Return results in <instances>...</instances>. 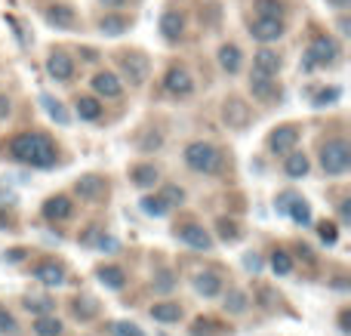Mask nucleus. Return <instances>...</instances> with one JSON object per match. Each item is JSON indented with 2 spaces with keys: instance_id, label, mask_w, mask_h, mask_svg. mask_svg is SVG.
I'll use <instances>...</instances> for the list:
<instances>
[{
  "instance_id": "48",
  "label": "nucleus",
  "mask_w": 351,
  "mask_h": 336,
  "mask_svg": "<svg viewBox=\"0 0 351 336\" xmlns=\"http://www.w3.org/2000/svg\"><path fill=\"white\" fill-rule=\"evenodd\" d=\"M339 331L351 333V312H348V309H342V315H339Z\"/></svg>"
},
{
  "instance_id": "52",
  "label": "nucleus",
  "mask_w": 351,
  "mask_h": 336,
  "mask_svg": "<svg viewBox=\"0 0 351 336\" xmlns=\"http://www.w3.org/2000/svg\"><path fill=\"white\" fill-rule=\"evenodd\" d=\"M105 6H108V10H121V6H127L130 0H102Z\"/></svg>"
},
{
  "instance_id": "17",
  "label": "nucleus",
  "mask_w": 351,
  "mask_h": 336,
  "mask_svg": "<svg viewBox=\"0 0 351 336\" xmlns=\"http://www.w3.org/2000/svg\"><path fill=\"white\" fill-rule=\"evenodd\" d=\"M194 290H197L204 300H213V296L222 293V275H219V272H197V275H194Z\"/></svg>"
},
{
  "instance_id": "20",
  "label": "nucleus",
  "mask_w": 351,
  "mask_h": 336,
  "mask_svg": "<svg viewBox=\"0 0 351 336\" xmlns=\"http://www.w3.org/2000/svg\"><path fill=\"white\" fill-rule=\"evenodd\" d=\"M308 170H311V160L305 158L302 152H296V148H293L290 154H284V173L290 179H302Z\"/></svg>"
},
{
  "instance_id": "54",
  "label": "nucleus",
  "mask_w": 351,
  "mask_h": 336,
  "mask_svg": "<svg viewBox=\"0 0 351 336\" xmlns=\"http://www.w3.org/2000/svg\"><path fill=\"white\" fill-rule=\"evenodd\" d=\"M0 228H3V232H6V228H12V219L6 213H0Z\"/></svg>"
},
{
  "instance_id": "34",
  "label": "nucleus",
  "mask_w": 351,
  "mask_h": 336,
  "mask_svg": "<svg viewBox=\"0 0 351 336\" xmlns=\"http://www.w3.org/2000/svg\"><path fill=\"white\" fill-rule=\"evenodd\" d=\"M160 201H164L167 207H179V204L185 201V191H182L179 185L167 182V185H160Z\"/></svg>"
},
{
  "instance_id": "16",
  "label": "nucleus",
  "mask_w": 351,
  "mask_h": 336,
  "mask_svg": "<svg viewBox=\"0 0 351 336\" xmlns=\"http://www.w3.org/2000/svg\"><path fill=\"white\" fill-rule=\"evenodd\" d=\"M93 90H96V96L117 99L123 93V84H121V77H117L114 71H99L96 77H93Z\"/></svg>"
},
{
  "instance_id": "26",
  "label": "nucleus",
  "mask_w": 351,
  "mask_h": 336,
  "mask_svg": "<svg viewBox=\"0 0 351 336\" xmlns=\"http://www.w3.org/2000/svg\"><path fill=\"white\" fill-rule=\"evenodd\" d=\"M287 216H290L296 226H308L311 222V207H308V201H302L299 195H293V201L287 204V210H284Z\"/></svg>"
},
{
  "instance_id": "13",
  "label": "nucleus",
  "mask_w": 351,
  "mask_h": 336,
  "mask_svg": "<svg viewBox=\"0 0 351 336\" xmlns=\"http://www.w3.org/2000/svg\"><path fill=\"white\" fill-rule=\"evenodd\" d=\"M250 90H253V96L262 99V102H274V99H280V86L274 84L271 74L253 71V74H250Z\"/></svg>"
},
{
  "instance_id": "45",
  "label": "nucleus",
  "mask_w": 351,
  "mask_h": 336,
  "mask_svg": "<svg viewBox=\"0 0 351 336\" xmlns=\"http://www.w3.org/2000/svg\"><path fill=\"white\" fill-rule=\"evenodd\" d=\"M336 99H339V90H321L311 102H315V108H324V105H333Z\"/></svg>"
},
{
  "instance_id": "30",
  "label": "nucleus",
  "mask_w": 351,
  "mask_h": 336,
  "mask_svg": "<svg viewBox=\"0 0 351 336\" xmlns=\"http://www.w3.org/2000/svg\"><path fill=\"white\" fill-rule=\"evenodd\" d=\"M247 309H250V296L243 293V290H228V293H225V312L243 315Z\"/></svg>"
},
{
  "instance_id": "36",
  "label": "nucleus",
  "mask_w": 351,
  "mask_h": 336,
  "mask_svg": "<svg viewBox=\"0 0 351 336\" xmlns=\"http://www.w3.org/2000/svg\"><path fill=\"white\" fill-rule=\"evenodd\" d=\"M53 306H56V302L47 300V296H40V300H37V296H25V309H28V312H34V315H49V312H53Z\"/></svg>"
},
{
  "instance_id": "29",
  "label": "nucleus",
  "mask_w": 351,
  "mask_h": 336,
  "mask_svg": "<svg viewBox=\"0 0 351 336\" xmlns=\"http://www.w3.org/2000/svg\"><path fill=\"white\" fill-rule=\"evenodd\" d=\"M34 333H37V336H62V321L56 318L53 312H49V315H37Z\"/></svg>"
},
{
  "instance_id": "28",
  "label": "nucleus",
  "mask_w": 351,
  "mask_h": 336,
  "mask_svg": "<svg viewBox=\"0 0 351 336\" xmlns=\"http://www.w3.org/2000/svg\"><path fill=\"white\" fill-rule=\"evenodd\" d=\"M71 315L77 321H93L99 315L96 300H90V296H74V300H71Z\"/></svg>"
},
{
  "instance_id": "51",
  "label": "nucleus",
  "mask_w": 351,
  "mask_h": 336,
  "mask_svg": "<svg viewBox=\"0 0 351 336\" xmlns=\"http://www.w3.org/2000/svg\"><path fill=\"white\" fill-rule=\"evenodd\" d=\"M22 256H25V250H6V259H10V263H22Z\"/></svg>"
},
{
  "instance_id": "10",
  "label": "nucleus",
  "mask_w": 351,
  "mask_h": 336,
  "mask_svg": "<svg viewBox=\"0 0 351 336\" xmlns=\"http://www.w3.org/2000/svg\"><path fill=\"white\" fill-rule=\"evenodd\" d=\"M253 37L259 43H271V40H280L284 37V19H274V16H259L253 25H250Z\"/></svg>"
},
{
  "instance_id": "7",
  "label": "nucleus",
  "mask_w": 351,
  "mask_h": 336,
  "mask_svg": "<svg viewBox=\"0 0 351 336\" xmlns=\"http://www.w3.org/2000/svg\"><path fill=\"white\" fill-rule=\"evenodd\" d=\"M173 235H176V238H179L185 247H191V250H213L210 232H206L204 226H197V222H182V226L173 228Z\"/></svg>"
},
{
  "instance_id": "15",
  "label": "nucleus",
  "mask_w": 351,
  "mask_h": 336,
  "mask_svg": "<svg viewBox=\"0 0 351 336\" xmlns=\"http://www.w3.org/2000/svg\"><path fill=\"white\" fill-rule=\"evenodd\" d=\"M164 86H167L170 96H188V93L194 90V80H191V74H188L185 68L173 65L170 71H167V77H164Z\"/></svg>"
},
{
  "instance_id": "47",
  "label": "nucleus",
  "mask_w": 351,
  "mask_h": 336,
  "mask_svg": "<svg viewBox=\"0 0 351 336\" xmlns=\"http://www.w3.org/2000/svg\"><path fill=\"white\" fill-rule=\"evenodd\" d=\"M160 142H164L160 136H148V139H142L139 145H142V152H152V148H160Z\"/></svg>"
},
{
  "instance_id": "46",
  "label": "nucleus",
  "mask_w": 351,
  "mask_h": 336,
  "mask_svg": "<svg viewBox=\"0 0 351 336\" xmlns=\"http://www.w3.org/2000/svg\"><path fill=\"white\" fill-rule=\"evenodd\" d=\"M293 250H296V256H299V259H305V263H315V250H311L308 244H296Z\"/></svg>"
},
{
  "instance_id": "24",
  "label": "nucleus",
  "mask_w": 351,
  "mask_h": 336,
  "mask_svg": "<svg viewBox=\"0 0 351 336\" xmlns=\"http://www.w3.org/2000/svg\"><path fill=\"white\" fill-rule=\"evenodd\" d=\"M74 111H77L80 121H99V117H102V102H99L96 96H77Z\"/></svg>"
},
{
  "instance_id": "8",
  "label": "nucleus",
  "mask_w": 351,
  "mask_h": 336,
  "mask_svg": "<svg viewBox=\"0 0 351 336\" xmlns=\"http://www.w3.org/2000/svg\"><path fill=\"white\" fill-rule=\"evenodd\" d=\"M222 121L228 123V130H243V127H250V121H253V108H250L243 99L231 96L222 102Z\"/></svg>"
},
{
  "instance_id": "37",
  "label": "nucleus",
  "mask_w": 351,
  "mask_h": 336,
  "mask_svg": "<svg viewBox=\"0 0 351 336\" xmlns=\"http://www.w3.org/2000/svg\"><path fill=\"white\" fill-rule=\"evenodd\" d=\"M317 235H321V241H324L327 247H333L336 241H339V226H336V222H327V219H324V222H317Z\"/></svg>"
},
{
  "instance_id": "4",
  "label": "nucleus",
  "mask_w": 351,
  "mask_h": 336,
  "mask_svg": "<svg viewBox=\"0 0 351 336\" xmlns=\"http://www.w3.org/2000/svg\"><path fill=\"white\" fill-rule=\"evenodd\" d=\"M339 59V47H336L333 37H315L311 47L305 49V68H327Z\"/></svg>"
},
{
  "instance_id": "21",
  "label": "nucleus",
  "mask_w": 351,
  "mask_h": 336,
  "mask_svg": "<svg viewBox=\"0 0 351 336\" xmlns=\"http://www.w3.org/2000/svg\"><path fill=\"white\" fill-rule=\"evenodd\" d=\"M158 179H160V173L154 164H136L133 170H130V182H133L136 189H152Z\"/></svg>"
},
{
  "instance_id": "53",
  "label": "nucleus",
  "mask_w": 351,
  "mask_h": 336,
  "mask_svg": "<svg viewBox=\"0 0 351 336\" xmlns=\"http://www.w3.org/2000/svg\"><path fill=\"white\" fill-rule=\"evenodd\" d=\"M327 3H333L336 10H348V6H351V0H327Z\"/></svg>"
},
{
  "instance_id": "50",
  "label": "nucleus",
  "mask_w": 351,
  "mask_h": 336,
  "mask_svg": "<svg viewBox=\"0 0 351 336\" xmlns=\"http://www.w3.org/2000/svg\"><path fill=\"white\" fill-rule=\"evenodd\" d=\"M10 108H12V105H10V99H6V96H0V121H3V117H10Z\"/></svg>"
},
{
  "instance_id": "39",
  "label": "nucleus",
  "mask_w": 351,
  "mask_h": 336,
  "mask_svg": "<svg viewBox=\"0 0 351 336\" xmlns=\"http://www.w3.org/2000/svg\"><path fill=\"white\" fill-rule=\"evenodd\" d=\"M216 226H219V238H222L225 244H234V241L241 238V228H237L231 219H219Z\"/></svg>"
},
{
  "instance_id": "18",
  "label": "nucleus",
  "mask_w": 351,
  "mask_h": 336,
  "mask_svg": "<svg viewBox=\"0 0 351 336\" xmlns=\"http://www.w3.org/2000/svg\"><path fill=\"white\" fill-rule=\"evenodd\" d=\"M182 315H185V309H182L179 302H173V300L152 306V318H154V321H160V324H179Z\"/></svg>"
},
{
  "instance_id": "44",
  "label": "nucleus",
  "mask_w": 351,
  "mask_h": 336,
  "mask_svg": "<svg viewBox=\"0 0 351 336\" xmlns=\"http://www.w3.org/2000/svg\"><path fill=\"white\" fill-rule=\"evenodd\" d=\"M213 327H216V321H213V318H197L191 324V336H210Z\"/></svg>"
},
{
  "instance_id": "23",
  "label": "nucleus",
  "mask_w": 351,
  "mask_h": 336,
  "mask_svg": "<svg viewBox=\"0 0 351 336\" xmlns=\"http://www.w3.org/2000/svg\"><path fill=\"white\" fill-rule=\"evenodd\" d=\"M47 22H49V25H56V28H74L77 16H74L71 6L56 3V6H49V10H47Z\"/></svg>"
},
{
  "instance_id": "41",
  "label": "nucleus",
  "mask_w": 351,
  "mask_h": 336,
  "mask_svg": "<svg viewBox=\"0 0 351 336\" xmlns=\"http://www.w3.org/2000/svg\"><path fill=\"white\" fill-rule=\"evenodd\" d=\"M256 10H259V16H274V19L284 16L280 0H256Z\"/></svg>"
},
{
  "instance_id": "38",
  "label": "nucleus",
  "mask_w": 351,
  "mask_h": 336,
  "mask_svg": "<svg viewBox=\"0 0 351 336\" xmlns=\"http://www.w3.org/2000/svg\"><path fill=\"white\" fill-rule=\"evenodd\" d=\"M256 300H259V306H262V309H268V312H274V309L280 306V296H278V290H271V287H259V293H256Z\"/></svg>"
},
{
  "instance_id": "22",
  "label": "nucleus",
  "mask_w": 351,
  "mask_h": 336,
  "mask_svg": "<svg viewBox=\"0 0 351 336\" xmlns=\"http://www.w3.org/2000/svg\"><path fill=\"white\" fill-rule=\"evenodd\" d=\"M253 71L259 74H278L280 71V56L274 53V49H259V53L253 56Z\"/></svg>"
},
{
  "instance_id": "42",
  "label": "nucleus",
  "mask_w": 351,
  "mask_h": 336,
  "mask_svg": "<svg viewBox=\"0 0 351 336\" xmlns=\"http://www.w3.org/2000/svg\"><path fill=\"white\" fill-rule=\"evenodd\" d=\"M0 333H3V336H16L19 333V321L12 318L3 306H0Z\"/></svg>"
},
{
  "instance_id": "2",
  "label": "nucleus",
  "mask_w": 351,
  "mask_h": 336,
  "mask_svg": "<svg viewBox=\"0 0 351 336\" xmlns=\"http://www.w3.org/2000/svg\"><path fill=\"white\" fill-rule=\"evenodd\" d=\"M351 167V148L346 139H327L321 145V170L327 176H342Z\"/></svg>"
},
{
  "instance_id": "11",
  "label": "nucleus",
  "mask_w": 351,
  "mask_h": 336,
  "mask_svg": "<svg viewBox=\"0 0 351 336\" xmlns=\"http://www.w3.org/2000/svg\"><path fill=\"white\" fill-rule=\"evenodd\" d=\"M47 74L53 80H71L74 77V59L65 49H53L47 59Z\"/></svg>"
},
{
  "instance_id": "49",
  "label": "nucleus",
  "mask_w": 351,
  "mask_h": 336,
  "mask_svg": "<svg viewBox=\"0 0 351 336\" xmlns=\"http://www.w3.org/2000/svg\"><path fill=\"white\" fill-rule=\"evenodd\" d=\"M339 216H342V222H351V201L348 197L339 204Z\"/></svg>"
},
{
  "instance_id": "19",
  "label": "nucleus",
  "mask_w": 351,
  "mask_h": 336,
  "mask_svg": "<svg viewBox=\"0 0 351 336\" xmlns=\"http://www.w3.org/2000/svg\"><path fill=\"white\" fill-rule=\"evenodd\" d=\"M96 278L105 284L108 290H123V284H127V272L121 269V265H99L96 269Z\"/></svg>"
},
{
  "instance_id": "40",
  "label": "nucleus",
  "mask_w": 351,
  "mask_h": 336,
  "mask_svg": "<svg viewBox=\"0 0 351 336\" xmlns=\"http://www.w3.org/2000/svg\"><path fill=\"white\" fill-rule=\"evenodd\" d=\"M40 102H43V105H47L49 117H53V121H56V123H62V127H65V123H68V115H65V108H62V105H59V102H56V99H53V96H43V99H40Z\"/></svg>"
},
{
  "instance_id": "43",
  "label": "nucleus",
  "mask_w": 351,
  "mask_h": 336,
  "mask_svg": "<svg viewBox=\"0 0 351 336\" xmlns=\"http://www.w3.org/2000/svg\"><path fill=\"white\" fill-rule=\"evenodd\" d=\"M111 333L114 336H145L139 331V324H130V321H117V324H111Z\"/></svg>"
},
{
  "instance_id": "6",
  "label": "nucleus",
  "mask_w": 351,
  "mask_h": 336,
  "mask_svg": "<svg viewBox=\"0 0 351 336\" xmlns=\"http://www.w3.org/2000/svg\"><path fill=\"white\" fill-rule=\"evenodd\" d=\"M299 133H302V130H299L296 123H280V127H274L271 133H268V152L278 154V158L290 154L293 148L299 145Z\"/></svg>"
},
{
  "instance_id": "1",
  "label": "nucleus",
  "mask_w": 351,
  "mask_h": 336,
  "mask_svg": "<svg viewBox=\"0 0 351 336\" xmlns=\"http://www.w3.org/2000/svg\"><path fill=\"white\" fill-rule=\"evenodd\" d=\"M10 158L16 164L34 167V170H53L59 164V148L47 133L34 130V133H19L10 139Z\"/></svg>"
},
{
  "instance_id": "35",
  "label": "nucleus",
  "mask_w": 351,
  "mask_h": 336,
  "mask_svg": "<svg viewBox=\"0 0 351 336\" xmlns=\"http://www.w3.org/2000/svg\"><path fill=\"white\" fill-rule=\"evenodd\" d=\"M152 287L158 290V293H170V290L176 287V275L170 269H160L158 275H154V281H152Z\"/></svg>"
},
{
  "instance_id": "12",
  "label": "nucleus",
  "mask_w": 351,
  "mask_h": 336,
  "mask_svg": "<svg viewBox=\"0 0 351 336\" xmlns=\"http://www.w3.org/2000/svg\"><path fill=\"white\" fill-rule=\"evenodd\" d=\"M40 213H43V219H49V222H62V219H68V216L74 213V204H71V197L68 195H53V197L43 201Z\"/></svg>"
},
{
  "instance_id": "25",
  "label": "nucleus",
  "mask_w": 351,
  "mask_h": 336,
  "mask_svg": "<svg viewBox=\"0 0 351 336\" xmlns=\"http://www.w3.org/2000/svg\"><path fill=\"white\" fill-rule=\"evenodd\" d=\"M182 28H185V22H182V16L176 10H167L164 16H160V34H164L167 40H179Z\"/></svg>"
},
{
  "instance_id": "31",
  "label": "nucleus",
  "mask_w": 351,
  "mask_h": 336,
  "mask_svg": "<svg viewBox=\"0 0 351 336\" xmlns=\"http://www.w3.org/2000/svg\"><path fill=\"white\" fill-rule=\"evenodd\" d=\"M99 31H102V34H108V37H117V34H123V31H127V19L108 12V16L99 19Z\"/></svg>"
},
{
  "instance_id": "9",
  "label": "nucleus",
  "mask_w": 351,
  "mask_h": 336,
  "mask_svg": "<svg viewBox=\"0 0 351 336\" xmlns=\"http://www.w3.org/2000/svg\"><path fill=\"white\" fill-rule=\"evenodd\" d=\"M117 62H121L123 77H127L133 86H142V84H145V77H148V59H145L142 53H123Z\"/></svg>"
},
{
  "instance_id": "32",
  "label": "nucleus",
  "mask_w": 351,
  "mask_h": 336,
  "mask_svg": "<svg viewBox=\"0 0 351 336\" xmlns=\"http://www.w3.org/2000/svg\"><path fill=\"white\" fill-rule=\"evenodd\" d=\"M139 207H142V213H145V216H154V219H160V216L170 213V207L160 201V195H145V197L139 201Z\"/></svg>"
},
{
  "instance_id": "5",
  "label": "nucleus",
  "mask_w": 351,
  "mask_h": 336,
  "mask_svg": "<svg viewBox=\"0 0 351 336\" xmlns=\"http://www.w3.org/2000/svg\"><path fill=\"white\" fill-rule=\"evenodd\" d=\"M108 179L99 176V173H86L74 182V195L86 204H99V201H108Z\"/></svg>"
},
{
  "instance_id": "33",
  "label": "nucleus",
  "mask_w": 351,
  "mask_h": 336,
  "mask_svg": "<svg viewBox=\"0 0 351 336\" xmlns=\"http://www.w3.org/2000/svg\"><path fill=\"white\" fill-rule=\"evenodd\" d=\"M268 263H271L274 275H290V272H293V259H290V253H287V250H274Z\"/></svg>"
},
{
  "instance_id": "14",
  "label": "nucleus",
  "mask_w": 351,
  "mask_h": 336,
  "mask_svg": "<svg viewBox=\"0 0 351 336\" xmlns=\"http://www.w3.org/2000/svg\"><path fill=\"white\" fill-rule=\"evenodd\" d=\"M34 278L43 287H62V284H65V265L56 263V259H43L34 269Z\"/></svg>"
},
{
  "instance_id": "27",
  "label": "nucleus",
  "mask_w": 351,
  "mask_h": 336,
  "mask_svg": "<svg viewBox=\"0 0 351 336\" xmlns=\"http://www.w3.org/2000/svg\"><path fill=\"white\" fill-rule=\"evenodd\" d=\"M241 49L234 47V43H225L222 49H219V65H222V71H228V74H237L241 71Z\"/></svg>"
},
{
  "instance_id": "3",
  "label": "nucleus",
  "mask_w": 351,
  "mask_h": 336,
  "mask_svg": "<svg viewBox=\"0 0 351 336\" xmlns=\"http://www.w3.org/2000/svg\"><path fill=\"white\" fill-rule=\"evenodd\" d=\"M182 158H185V167L194 173H216L219 170V152L210 145V142H188L185 152H182Z\"/></svg>"
}]
</instances>
